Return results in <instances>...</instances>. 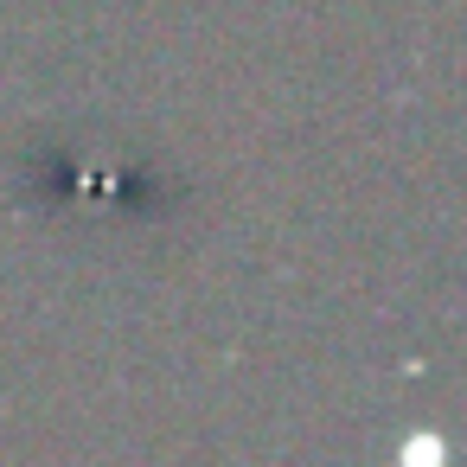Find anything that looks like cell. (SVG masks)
<instances>
[{
  "label": "cell",
  "mask_w": 467,
  "mask_h": 467,
  "mask_svg": "<svg viewBox=\"0 0 467 467\" xmlns=\"http://www.w3.org/2000/svg\"><path fill=\"white\" fill-rule=\"evenodd\" d=\"M397 461H441V435H410L397 448Z\"/></svg>",
  "instance_id": "cell-1"
}]
</instances>
